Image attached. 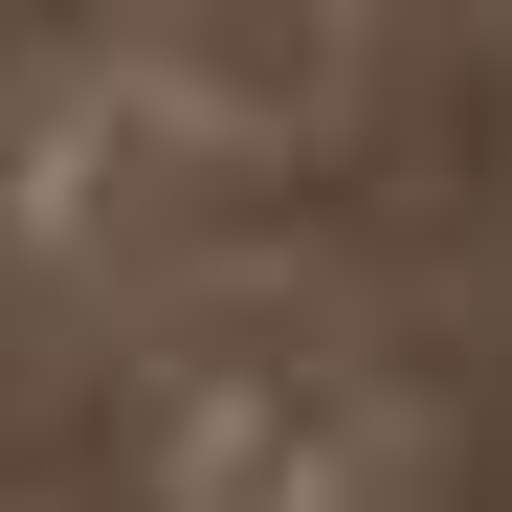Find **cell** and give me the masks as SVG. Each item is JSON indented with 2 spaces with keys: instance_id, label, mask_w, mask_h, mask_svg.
I'll use <instances>...</instances> for the list:
<instances>
[{
  "instance_id": "cell-1",
  "label": "cell",
  "mask_w": 512,
  "mask_h": 512,
  "mask_svg": "<svg viewBox=\"0 0 512 512\" xmlns=\"http://www.w3.org/2000/svg\"><path fill=\"white\" fill-rule=\"evenodd\" d=\"M134 512H423V379L312 290H179L134 357Z\"/></svg>"
},
{
  "instance_id": "cell-2",
  "label": "cell",
  "mask_w": 512,
  "mask_h": 512,
  "mask_svg": "<svg viewBox=\"0 0 512 512\" xmlns=\"http://www.w3.org/2000/svg\"><path fill=\"white\" fill-rule=\"evenodd\" d=\"M223 179H245V156L156 90L112 23L45 45L23 90H0V245H23L45 290H201V268H223V245H201Z\"/></svg>"
},
{
  "instance_id": "cell-3",
  "label": "cell",
  "mask_w": 512,
  "mask_h": 512,
  "mask_svg": "<svg viewBox=\"0 0 512 512\" xmlns=\"http://www.w3.org/2000/svg\"><path fill=\"white\" fill-rule=\"evenodd\" d=\"M90 23H112L223 156H245V179H268V156H312L334 112L379 90V0H90Z\"/></svg>"
}]
</instances>
